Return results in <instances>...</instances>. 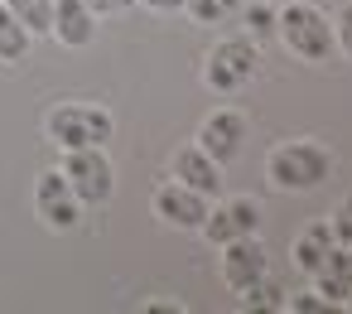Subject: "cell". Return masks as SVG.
<instances>
[{
  "mask_svg": "<svg viewBox=\"0 0 352 314\" xmlns=\"http://www.w3.org/2000/svg\"><path fill=\"white\" fill-rule=\"evenodd\" d=\"M265 174H270L275 189H318L333 174V155L314 140H285V145L270 150Z\"/></svg>",
  "mask_w": 352,
  "mask_h": 314,
  "instance_id": "cell-1",
  "label": "cell"
},
{
  "mask_svg": "<svg viewBox=\"0 0 352 314\" xmlns=\"http://www.w3.org/2000/svg\"><path fill=\"white\" fill-rule=\"evenodd\" d=\"M275 34L304 63H323L333 54V20L323 10H314V6H285L275 15Z\"/></svg>",
  "mask_w": 352,
  "mask_h": 314,
  "instance_id": "cell-2",
  "label": "cell"
},
{
  "mask_svg": "<svg viewBox=\"0 0 352 314\" xmlns=\"http://www.w3.org/2000/svg\"><path fill=\"white\" fill-rule=\"evenodd\" d=\"M44 131H49L54 145L82 150V145H107L111 131H116V121L107 112H97V107H54L44 116Z\"/></svg>",
  "mask_w": 352,
  "mask_h": 314,
  "instance_id": "cell-3",
  "label": "cell"
},
{
  "mask_svg": "<svg viewBox=\"0 0 352 314\" xmlns=\"http://www.w3.org/2000/svg\"><path fill=\"white\" fill-rule=\"evenodd\" d=\"M63 179H68V189L78 193V203H107V198L116 193V169H111V160H107L102 145L68 150Z\"/></svg>",
  "mask_w": 352,
  "mask_h": 314,
  "instance_id": "cell-4",
  "label": "cell"
},
{
  "mask_svg": "<svg viewBox=\"0 0 352 314\" xmlns=\"http://www.w3.org/2000/svg\"><path fill=\"white\" fill-rule=\"evenodd\" d=\"M256 63H261V54H256V39L251 34L222 39L212 49V59H208V87L212 92H241L256 78Z\"/></svg>",
  "mask_w": 352,
  "mask_h": 314,
  "instance_id": "cell-5",
  "label": "cell"
},
{
  "mask_svg": "<svg viewBox=\"0 0 352 314\" xmlns=\"http://www.w3.org/2000/svg\"><path fill=\"white\" fill-rule=\"evenodd\" d=\"M34 213H39V218H44V227H54V232H73V227H78L82 203H78V193L68 189L63 169L39 174V184H34Z\"/></svg>",
  "mask_w": 352,
  "mask_h": 314,
  "instance_id": "cell-6",
  "label": "cell"
},
{
  "mask_svg": "<svg viewBox=\"0 0 352 314\" xmlns=\"http://www.w3.org/2000/svg\"><path fill=\"white\" fill-rule=\"evenodd\" d=\"M198 232H203L212 247L236 242V237H256V232H261V208H256L251 198H227V203L208 208V218H203Z\"/></svg>",
  "mask_w": 352,
  "mask_h": 314,
  "instance_id": "cell-7",
  "label": "cell"
},
{
  "mask_svg": "<svg viewBox=\"0 0 352 314\" xmlns=\"http://www.w3.org/2000/svg\"><path fill=\"white\" fill-rule=\"evenodd\" d=\"M208 208H212V198H203L198 189H188V184H179V179H169V184L155 193V218H164V222L179 227V232H198L203 218H208Z\"/></svg>",
  "mask_w": 352,
  "mask_h": 314,
  "instance_id": "cell-8",
  "label": "cell"
},
{
  "mask_svg": "<svg viewBox=\"0 0 352 314\" xmlns=\"http://www.w3.org/2000/svg\"><path fill=\"white\" fill-rule=\"evenodd\" d=\"M222 280H227L236 295L251 290L256 280H265V247H261V237L222 242Z\"/></svg>",
  "mask_w": 352,
  "mask_h": 314,
  "instance_id": "cell-9",
  "label": "cell"
},
{
  "mask_svg": "<svg viewBox=\"0 0 352 314\" xmlns=\"http://www.w3.org/2000/svg\"><path fill=\"white\" fill-rule=\"evenodd\" d=\"M49 34H54L58 44H68V49H87V44L97 39V15H92V6H87V0H54V25H49Z\"/></svg>",
  "mask_w": 352,
  "mask_h": 314,
  "instance_id": "cell-10",
  "label": "cell"
},
{
  "mask_svg": "<svg viewBox=\"0 0 352 314\" xmlns=\"http://www.w3.org/2000/svg\"><path fill=\"white\" fill-rule=\"evenodd\" d=\"M241 140H246V121H241L236 112H212V116L203 121V131H198V145H203L217 165L236 160V155H241Z\"/></svg>",
  "mask_w": 352,
  "mask_h": 314,
  "instance_id": "cell-11",
  "label": "cell"
},
{
  "mask_svg": "<svg viewBox=\"0 0 352 314\" xmlns=\"http://www.w3.org/2000/svg\"><path fill=\"white\" fill-rule=\"evenodd\" d=\"M174 179L188 184V189H198L203 198H217V189H222V165H217L203 145H184V150L174 155Z\"/></svg>",
  "mask_w": 352,
  "mask_h": 314,
  "instance_id": "cell-12",
  "label": "cell"
},
{
  "mask_svg": "<svg viewBox=\"0 0 352 314\" xmlns=\"http://www.w3.org/2000/svg\"><path fill=\"white\" fill-rule=\"evenodd\" d=\"M314 290L328 304H342L347 300V290H352V247H333L323 256V266L314 271Z\"/></svg>",
  "mask_w": 352,
  "mask_h": 314,
  "instance_id": "cell-13",
  "label": "cell"
},
{
  "mask_svg": "<svg viewBox=\"0 0 352 314\" xmlns=\"http://www.w3.org/2000/svg\"><path fill=\"white\" fill-rule=\"evenodd\" d=\"M333 247H338V242H333V227H328V222H314V227H304V232L294 237V266H299L304 275H314Z\"/></svg>",
  "mask_w": 352,
  "mask_h": 314,
  "instance_id": "cell-14",
  "label": "cell"
},
{
  "mask_svg": "<svg viewBox=\"0 0 352 314\" xmlns=\"http://www.w3.org/2000/svg\"><path fill=\"white\" fill-rule=\"evenodd\" d=\"M30 39H34V34H30L6 6H0V63H20V59L30 54Z\"/></svg>",
  "mask_w": 352,
  "mask_h": 314,
  "instance_id": "cell-15",
  "label": "cell"
},
{
  "mask_svg": "<svg viewBox=\"0 0 352 314\" xmlns=\"http://www.w3.org/2000/svg\"><path fill=\"white\" fill-rule=\"evenodd\" d=\"M30 34H49V25H54V0H0Z\"/></svg>",
  "mask_w": 352,
  "mask_h": 314,
  "instance_id": "cell-16",
  "label": "cell"
},
{
  "mask_svg": "<svg viewBox=\"0 0 352 314\" xmlns=\"http://www.w3.org/2000/svg\"><path fill=\"white\" fill-rule=\"evenodd\" d=\"M184 10L198 20V25H222L241 10V0H184Z\"/></svg>",
  "mask_w": 352,
  "mask_h": 314,
  "instance_id": "cell-17",
  "label": "cell"
},
{
  "mask_svg": "<svg viewBox=\"0 0 352 314\" xmlns=\"http://www.w3.org/2000/svg\"><path fill=\"white\" fill-rule=\"evenodd\" d=\"M241 304H246V309H285V300H280V285H275V280H256L251 290H241Z\"/></svg>",
  "mask_w": 352,
  "mask_h": 314,
  "instance_id": "cell-18",
  "label": "cell"
},
{
  "mask_svg": "<svg viewBox=\"0 0 352 314\" xmlns=\"http://www.w3.org/2000/svg\"><path fill=\"white\" fill-rule=\"evenodd\" d=\"M328 227H333V242H338V247H352V198L338 203V213H333Z\"/></svg>",
  "mask_w": 352,
  "mask_h": 314,
  "instance_id": "cell-19",
  "label": "cell"
},
{
  "mask_svg": "<svg viewBox=\"0 0 352 314\" xmlns=\"http://www.w3.org/2000/svg\"><path fill=\"white\" fill-rule=\"evenodd\" d=\"M246 25H251V34H256V44H261L265 34H275V10H270V6H251V10H246Z\"/></svg>",
  "mask_w": 352,
  "mask_h": 314,
  "instance_id": "cell-20",
  "label": "cell"
},
{
  "mask_svg": "<svg viewBox=\"0 0 352 314\" xmlns=\"http://www.w3.org/2000/svg\"><path fill=\"white\" fill-rule=\"evenodd\" d=\"M333 39H338V49L352 59V0L338 10V20H333Z\"/></svg>",
  "mask_w": 352,
  "mask_h": 314,
  "instance_id": "cell-21",
  "label": "cell"
},
{
  "mask_svg": "<svg viewBox=\"0 0 352 314\" xmlns=\"http://www.w3.org/2000/svg\"><path fill=\"white\" fill-rule=\"evenodd\" d=\"M285 309H299V314H314V309H328V300L314 290V295H299V300H285Z\"/></svg>",
  "mask_w": 352,
  "mask_h": 314,
  "instance_id": "cell-22",
  "label": "cell"
},
{
  "mask_svg": "<svg viewBox=\"0 0 352 314\" xmlns=\"http://www.w3.org/2000/svg\"><path fill=\"white\" fill-rule=\"evenodd\" d=\"M87 6H92V15L102 20V15H121V10H131L135 0H87Z\"/></svg>",
  "mask_w": 352,
  "mask_h": 314,
  "instance_id": "cell-23",
  "label": "cell"
},
{
  "mask_svg": "<svg viewBox=\"0 0 352 314\" xmlns=\"http://www.w3.org/2000/svg\"><path fill=\"white\" fill-rule=\"evenodd\" d=\"M140 6H150V10H164V15H169V10H184V0H140Z\"/></svg>",
  "mask_w": 352,
  "mask_h": 314,
  "instance_id": "cell-24",
  "label": "cell"
},
{
  "mask_svg": "<svg viewBox=\"0 0 352 314\" xmlns=\"http://www.w3.org/2000/svg\"><path fill=\"white\" fill-rule=\"evenodd\" d=\"M342 304H347V309H352V290H347V300H342Z\"/></svg>",
  "mask_w": 352,
  "mask_h": 314,
  "instance_id": "cell-25",
  "label": "cell"
}]
</instances>
